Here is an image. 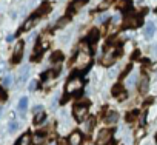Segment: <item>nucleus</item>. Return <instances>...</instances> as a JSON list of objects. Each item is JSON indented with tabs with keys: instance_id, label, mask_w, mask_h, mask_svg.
<instances>
[{
	"instance_id": "39448f33",
	"label": "nucleus",
	"mask_w": 157,
	"mask_h": 145,
	"mask_svg": "<svg viewBox=\"0 0 157 145\" xmlns=\"http://www.w3.org/2000/svg\"><path fill=\"white\" fill-rule=\"evenodd\" d=\"M88 114V105H75L74 107V117L77 120H83Z\"/></svg>"
},
{
	"instance_id": "6e6552de",
	"label": "nucleus",
	"mask_w": 157,
	"mask_h": 145,
	"mask_svg": "<svg viewBox=\"0 0 157 145\" xmlns=\"http://www.w3.org/2000/svg\"><path fill=\"white\" fill-rule=\"evenodd\" d=\"M82 143V134L78 131H74L69 134V139H68V145H80Z\"/></svg>"
},
{
	"instance_id": "9b49d317",
	"label": "nucleus",
	"mask_w": 157,
	"mask_h": 145,
	"mask_svg": "<svg viewBox=\"0 0 157 145\" xmlns=\"http://www.w3.org/2000/svg\"><path fill=\"white\" fill-rule=\"evenodd\" d=\"M113 94H114V96H117V99H120V100H123V99L126 97V93L122 90V87H120V85H116V87L113 88Z\"/></svg>"
},
{
	"instance_id": "cd10ccee",
	"label": "nucleus",
	"mask_w": 157,
	"mask_h": 145,
	"mask_svg": "<svg viewBox=\"0 0 157 145\" xmlns=\"http://www.w3.org/2000/svg\"><path fill=\"white\" fill-rule=\"evenodd\" d=\"M36 85H37V82H36V80H31V84H29L28 90H29V91H34V90H36Z\"/></svg>"
},
{
	"instance_id": "393cba45",
	"label": "nucleus",
	"mask_w": 157,
	"mask_h": 145,
	"mask_svg": "<svg viewBox=\"0 0 157 145\" xmlns=\"http://www.w3.org/2000/svg\"><path fill=\"white\" fill-rule=\"evenodd\" d=\"M11 80H13V76H6V77L3 79V87H8V85L11 84Z\"/></svg>"
},
{
	"instance_id": "412c9836",
	"label": "nucleus",
	"mask_w": 157,
	"mask_h": 145,
	"mask_svg": "<svg viewBox=\"0 0 157 145\" xmlns=\"http://www.w3.org/2000/svg\"><path fill=\"white\" fill-rule=\"evenodd\" d=\"M94 122H96L94 117H90V119L86 120V123H85V130H86V131H91V128L94 127Z\"/></svg>"
},
{
	"instance_id": "4468645a",
	"label": "nucleus",
	"mask_w": 157,
	"mask_h": 145,
	"mask_svg": "<svg viewBox=\"0 0 157 145\" xmlns=\"http://www.w3.org/2000/svg\"><path fill=\"white\" fill-rule=\"evenodd\" d=\"M117 120H119V114L116 111H109L108 116H106V122L108 123H116Z\"/></svg>"
},
{
	"instance_id": "5701e85b",
	"label": "nucleus",
	"mask_w": 157,
	"mask_h": 145,
	"mask_svg": "<svg viewBox=\"0 0 157 145\" xmlns=\"http://www.w3.org/2000/svg\"><path fill=\"white\" fill-rule=\"evenodd\" d=\"M49 10H51V6H49L48 3H45V5H42V6H40V10H39V14H46Z\"/></svg>"
},
{
	"instance_id": "c756f323",
	"label": "nucleus",
	"mask_w": 157,
	"mask_h": 145,
	"mask_svg": "<svg viewBox=\"0 0 157 145\" xmlns=\"http://www.w3.org/2000/svg\"><path fill=\"white\" fill-rule=\"evenodd\" d=\"M66 22H68V19H66V17H63V19H60V20H59V26H63V25H65Z\"/></svg>"
},
{
	"instance_id": "a878e982",
	"label": "nucleus",
	"mask_w": 157,
	"mask_h": 145,
	"mask_svg": "<svg viewBox=\"0 0 157 145\" xmlns=\"http://www.w3.org/2000/svg\"><path fill=\"white\" fill-rule=\"evenodd\" d=\"M137 114H139V113H137V111H134V113H131V114H128V117H126V119H128V120L131 122V120H134V119L137 117Z\"/></svg>"
},
{
	"instance_id": "a211bd4d",
	"label": "nucleus",
	"mask_w": 157,
	"mask_h": 145,
	"mask_svg": "<svg viewBox=\"0 0 157 145\" xmlns=\"http://www.w3.org/2000/svg\"><path fill=\"white\" fill-rule=\"evenodd\" d=\"M63 60V54L60 53V51H57V53H54L52 56H51V62L52 63H59V62H62Z\"/></svg>"
},
{
	"instance_id": "c85d7f7f",
	"label": "nucleus",
	"mask_w": 157,
	"mask_h": 145,
	"mask_svg": "<svg viewBox=\"0 0 157 145\" xmlns=\"http://www.w3.org/2000/svg\"><path fill=\"white\" fill-rule=\"evenodd\" d=\"M109 3H111V0H105L103 3H100V6H99V8H106V6H108Z\"/></svg>"
},
{
	"instance_id": "0eeeda50",
	"label": "nucleus",
	"mask_w": 157,
	"mask_h": 145,
	"mask_svg": "<svg viewBox=\"0 0 157 145\" xmlns=\"http://www.w3.org/2000/svg\"><path fill=\"white\" fill-rule=\"evenodd\" d=\"M22 54H23V42H19L16 46H14V51H13V63H19L20 59H22Z\"/></svg>"
},
{
	"instance_id": "4be33fe9",
	"label": "nucleus",
	"mask_w": 157,
	"mask_h": 145,
	"mask_svg": "<svg viewBox=\"0 0 157 145\" xmlns=\"http://www.w3.org/2000/svg\"><path fill=\"white\" fill-rule=\"evenodd\" d=\"M109 19V14L108 13H103V14H100L99 17H97V23H103V22H106Z\"/></svg>"
},
{
	"instance_id": "1a4fd4ad",
	"label": "nucleus",
	"mask_w": 157,
	"mask_h": 145,
	"mask_svg": "<svg viewBox=\"0 0 157 145\" xmlns=\"http://www.w3.org/2000/svg\"><path fill=\"white\" fill-rule=\"evenodd\" d=\"M148 88H149V80H148L146 76H143L142 80H140V84H139V91H140L142 94H145V93L148 91Z\"/></svg>"
},
{
	"instance_id": "f257e3e1",
	"label": "nucleus",
	"mask_w": 157,
	"mask_h": 145,
	"mask_svg": "<svg viewBox=\"0 0 157 145\" xmlns=\"http://www.w3.org/2000/svg\"><path fill=\"white\" fill-rule=\"evenodd\" d=\"M82 88H83V79L80 76H74V77H71L66 82L65 91H66V94H75V93L80 91Z\"/></svg>"
},
{
	"instance_id": "b1692460",
	"label": "nucleus",
	"mask_w": 157,
	"mask_h": 145,
	"mask_svg": "<svg viewBox=\"0 0 157 145\" xmlns=\"http://www.w3.org/2000/svg\"><path fill=\"white\" fill-rule=\"evenodd\" d=\"M17 128H19V123H17V122H16V120H13V122H11V123H10V127H8V130H10V131H11V133H13V131H16V130H17Z\"/></svg>"
},
{
	"instance_id": "9d476101",
	"label": "nucleus",
	"mask_w": 157,
	"mask_h": 145,
	"mask_svg": "<svg viewBox=\"0 0 157 145\" xmlns=\"http://www.w3.org/2000/svg\"><path fill=\"white\" fill-rule=\"evenodd\" d=\"M37 20H39V17H37V16H34V17L28 19V20L25 22V25H23V28H22V29H23V31H29V29H31V28H33V26L37 23Z\"/></svg>"
},
{
	"instance_id": "ddd939ff",
	"label": "nucleus",
	"mask_w": 157,
	"mask_h": 145,
	"mask_svg": "<svg viewBox=\"0 0 157 145\" xmlns=\"http://www.w3.org/2000/svg\"><path fill=\"white\" fill-rule=\"evenodd\" d=\"M26 107H28V97H25V96H23V97L19 100V111H20V114H23V113H25Z\"/></svg>"
},
{
	"instance_id": "6ab92c4d",
	"label": "nucleus",
	"mask_w": 157,
	"mask_h": 145,
	"mask_svg": "<svg viewBox=\"0 0 157 145\" xmlns=\"http://www.w3.org/2000/svg\"><path fill=\"white\" fill-rule=\"evenodd\" d=\"M45 120V113H43V110L42 111H37L36 113V117H34V123L37 125V123H42Z\"/></svg>"
},
{
	"instance_id": "20e7f679",
	"label": "nucleus",
	"mask_w": 157,
	"mask_h": 145,
	"mask_svg": "<svg viewBox=\"0 0 157 145\" xmlns=\"http://www.w3.org/2000/svg\"><path fill=\"white\" fill-rule=\"evenodd\" d=\"M111 136H113V133L109 130H102V131H99V136L96 139V143L97 145H106L111 140Z\"/></svg>"
},
{
	"instance_id": "7ed1b4c3",
	"label": "nucleus",
	"mask_w": 157,
	"mask_h": 145,
	"mask_svg": "<svg viewBox=\"0 0 157 145\" xmlns=\"http://www.w3.org/2000/svg\"><path fill=\"white\" fill-rule=\"evenodd\" d=\"M116 54H117V48H114V46L108 48V49L105 51L103 57H102V63L106 65V66L111 65V63H114V60H116Z\"/></svg>"
},
{
	"instance_id": "f03ea898",
	"label": "nucleus",
	"mask_w": 157,
	"mask_h": 145,
	"mask_svg": "<svg viewBox=\"0 0 157 145\" xmlns=\"http://www.w3.org/2000/svg\"><path fill=\"white\" fill-rule=\"evenodd\" d=\"M90 62H91L90 53L80 49V51L77 53L75 59H74V68H75V69H83V68H86V66L90 65Z\"/></svg>"
},
{
	"instance_id": "f8f14e48",
	"label": "nucleus",
	"mask_w": 157,
	"mask_h": 145,
	"mask_svg": "<svg viewBox=\"0 0 157 145\" xmlns=\"http://www.w3.org/2000/svg\"><path fill=\"white\" fill-rule=\"evenodd\" d=\"M154 31H155V26H154V23H152V22L146 23V26H145V36H146L148 39L154 36Z\"/></svg>"
},
{
	"instance_id": "423d86ee",
	"label": "nucleus",
	"mask_w": 157,
	"mask_h": 145,
	"mask_svg": "<svg viewBox=\"0 0 157 145\" xmlns=\"http://www.w3.org/2000/svg\"><path fill=\"white\" fill-rule=\"evenodd\" d=\"M125 25V28H136V26H139L140 23H142V20H140V17L139 16H134V14H131V16H128L126 19H125V22H123Z\"/></svg>"
},
{
	"instance_id": "bb28decb",
	"label": "nucleus",
	"mask_w": 157,
	"mask_h": 145,
	"mask_svg": "<svg viewBox=\"0 0 157 145\" xmlns=\"http://www.w3.org/2000/svg\"><path fill=\"white\" fill-rule=\"evenodd\" d=\"M136 79H137V76H136V74H132V76H131V77L128 79V85L131 87V85H132V84L136 82Z\"/></svg>"
},
{
	"instance_id": "72a5a7b5",
	"label": "nucleus",
	"mask_w": 157,
	"mask_h": 145,
	"mask_svg": "<svg viewBox=\"0 0 157 145\" xmlns=\"http://www.w3.org/2000/svg\"><path fill=\"white\" fill-rule=\"evenodd\" d=\"M0 114H2V110H0Z\"/></svg>"
},
{
	"instance_id": "7c9ffc66",
	"label": "nucleus",
	"mask_w": 157,
	"mask_h": 145,
	"mask_svg": "<svg viewBox=\"0 0 157 145\" xmlns=\"http://www.w3.org/2000/svg\"><path fill=\"white\" fill-rule=\"evenodd\" d=\"M119 20H120V16H119V14L113 17V22H114V25H117V23H119Z\"/></svg>"
},
{
	"instance_id": "2eb2a0df",
	"label": "nucleus",
	"mask_w": 157,
	"mask_h": 145,
	"mask_svg": "<svg viewBox=\"0 0 157 145\" xmlns=\"http://www.w3.org/2000/svg\"><path fill=\"white\" fill-rule=\"evenodd\" d=\"M31 140L36 143V145H42L45 142V134L43 133H39V134H34V137H31Z\"/></svg>"
},
{
	"instance_id": "f3484780",
	"label": "nucleus",
	"mask_w": 157,
	"mask_h": 145,
	"mask_svg": "<svg viewBox=\"0 0 157 145\" xmlns=\"http://www.w3.org/2000/svg\"><path fill=\"white\" fill-rule=\"evenodd\" d=\"M97 39H99V31L97 29H93L90 33V36H88V43H94Z\"/></svg>"
},
{
	"instance_id": "473e14b6",
	"label": "nucleus",
	"mask_w": 157,
	"mask_h": 145,
	"mask_svg": "<svg viewBox=\"0 0 157 145\" xmlns=\"http://www.w3.org/2000/svg\"><path fill=\"white\" fill-rule=\"evenodd\" d=\"M59 145H68V142H65V140H60V142H59Z\"/></svg>"
},
{
	"instance_id": "aec40b11",
	"label": "nucleus",
	"mask_w": 157,
	"mask_h": 145,
	"mask_svg": "<svg viewBox=\"0 0 157 145\" xmlns=\"http://www.w3.org/2000/svg\"><path fill=\"white\" fill-rule=\"evenodd\" d=\"M86 2V0H78V2H75L74 5H71V8H69V11L71 13H75L78 8H80V6H83V3Z\"/></svg>"
},
{
	"instance_id": "f704fd0d",
	"label": "nucleus",
	"mask_w": 157,
	"mask_h": 145,
	"mask_svg": "<svg viewBox=\"0 0 157 145\" xmlns=\"http://www.w3.org/2000/svg\"><path fill=\"white\" fill-rule=\"evenodd\" d=\"M139 2H142V0H139Z\"/></svg>"
},
{
	"instance_id": "dca6fc26",
	"label": "nucleus",
	"mask_w": 157,
	"mask_h": 145,
	"mask_svg": "<svg viewBox=\"0 0 157 145\" xmlns=\"http://www.w3.org/2000/svg\"><path fill=\"white\" fill-rule=\"evenodd\" d=\"M29 143H31V136L29 134H25V136H22L19 139V142L16 145H29Z\"/></svg>"
},
{
	"instance_id": "2f4dec72",
	"label": "nucleus",
	"mask_w": 157,
	"mask_h": 145,
	"mask_svg": "<svg viewBox=\"0 0 157 145\" xmlns=\"http://www.w3.org/2000/svg\"><path fill=\"white\" fill-rule=\"evenodd\" d=\"M13 39H14V36H13V34H10V36H8V37H6V40H8V42H11V40H13Z\"/></svg>"
}]
</instances>
